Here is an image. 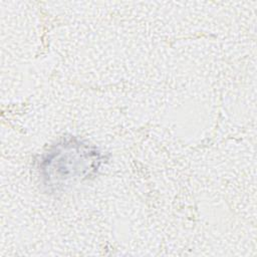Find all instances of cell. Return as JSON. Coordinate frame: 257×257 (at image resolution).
Returning <instances> with one entry per match:
<instances>
[{"instance_id":"cell-1","label":"cell","mask_w":257,"mask_h":257,"mask_svg":"<svg viewBox=\"0 0 257 257\" xmlns=\"http://www.w3.org/2000/svg\"><path fill=\"white\" fill-rule=\"evenodd\" d=\"M103 160L104 155L94 145L76 137H66L40 157L39 176L47 191H64L92 177Z\"/></svg>"}]
</instances>
